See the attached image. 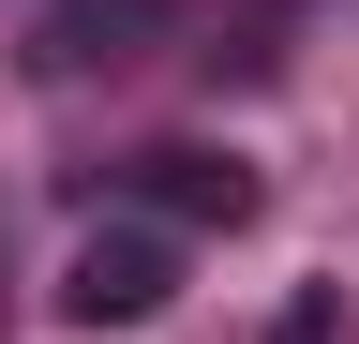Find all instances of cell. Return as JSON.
Returning <instances> with one entry per match:
<instances>
[{"label": "cell", "mask_w": 359, "mask_h": 344, "mask_svg": "<svg viewBox=\"0 0 359 344\" xmlns=\"http://www.w3.org/2000/svg\"><path fill=\"white\" fill-rule=\"evenodd\" d=\"M165 299H180V240L165 225H90L75 270H60V315L75 329H135V315H165Z\"/></svg>", "instance_id": "obj_1"}, {"label": "cell", "mask_w": 359, "mask_h": 344, "mask_svg": "<svg viewBox=\"0 0 359 344\" xmlns=\"http://www.w3.org/2000/svg\"><path fill=\"white\" fill-rule=\"evenodd\" d=\"M135 195H150V225L180 240V225H255V165L240 150H150V165H135Z\"/></svg>", "instance_id": "obj_2"}, {"label": "cell", "mask_w": 359, "mask_h": 344, "mask_svg": "<svg viewBox=\"0 0 359 344\" xmlns=\"http://www.w3.org/2000/svg\"><path fill=\"white\" fill-rule=\"evenodd\" d=\"M165 0H45V75H90V60H135Z\"/></svg>", "instance_id": "obj_3"}, {"label": "cell", "mask_w": 359, "mask_h": 344, "mask_svg": "<svg viewBox=\"0 0 359 344\" xmlns=\"http://www.w3.org/2000/svg\"><path fill=\"white\" fill-rule=\"evenodd\" d=\"M285 344H330V315H314V299H299V315H285Z\"/></svg>", "instance_id": "obj_4"}]
</instances>
